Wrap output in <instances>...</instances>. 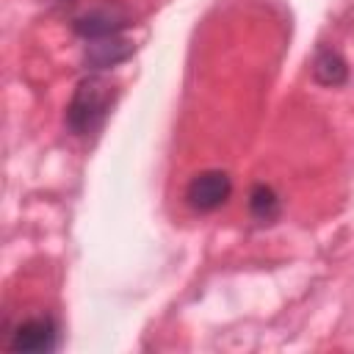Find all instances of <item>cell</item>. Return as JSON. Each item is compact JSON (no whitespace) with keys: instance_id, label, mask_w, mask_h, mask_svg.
<instances>
[{"instance_id":"6da1fadb","label":"cell","mask_w":354,"mask_h":354,"mask_svg":"<svg viewBox=\"0 0 354 354\" xmlns=\"http://www.w3.org/2000/svg\"><path fill=\"white\" fill-rule=\"evenodd\" d=\"M113 97H116V88H113V83L108 77H102V75L83 77L77 83L72 100H69L66 127L75 136H91L105 122V116L111 113Z\"/></svg>"},{"instance_id":"7a4b0ae2","label":"cell","mask_w":354,"mask_h":354,"mask_svg":"<svg viewBox=\"0 0 354 354\" xmlns=\"http://www.w3.org/2000/svg\"><path fill=\"white\" fill-rule=\"evenodd\" d=\"M127 25H133V22H130V14H127L122 6H116V3L97 6V8H91V11L80 14V17L72 22L75 33H77L80 39H86V41L119 36Z\"/></svg>"},{"instance_id":"3957f363","label":"cell","mask_w":354,"mask_h":354,"mask_svg":"<svg viewBox=\"0 0 354 354\" xmlns=\"http://www.w3.org/2000/svg\"><path fill=\"white\" fill-rule=\"evenodd\" d=\"M232 194V180L227 171L221 169H207V171H199L188 188H185V199L194 210L199 213H210L216 207H221Z\"/></svg>"},{"instance_id":"277c9868","label":"cell","mask_w":354,"mask_h":354,"mask_svg":"<svg viewBox=\"0 0 354 354\" xmlns=\"http://www.w3.org/2000/svg\"><path fill=\"white\" fill-rule=\"evenodd\" d=\"M58 346V326L50 315H33L14 326L8 348L25 354H47Z\"/></svg>"},{"instance_id":"5b68a950","label":"cell","mask_w":354,"mask_h":354,"mask_svg":"<svg viewBox=\"0 0 354 354\" xmlns=\"http://www.w3.org/2000/svg\"><path fill=\"white\" fill-rule=\"evenodd\" d=\"M133 55V44L119 39V36H111V39H94L88 41L86 47V64L91 69H108V66H116L122 61H127Z\"/></svg>"},{"instance_id":"8992f818","label":"cell","mask_w":354,"mask_h":354,"mask_svg":"<svg viewBox=\"0 0 354 354\" xmlns=\"http://www.w3.org/2000/svg\"><path fill=\"white\" fill-rule=\"evenodd\" d=\"M313 77L321 86H340L348 77V66H346V61H343V55L337 50L321 47L315 53V61H313Z\"/></svg>"},{"instance_id":"52a82bcc","label":"cell","mask_w":354,"mask_h":354,"mask_svg":"<svg viewBox=\"0 0 354 354\" xmlns=\"http://www.w3.org/2000/svg\"><path fill=\"white\" fill-rule=\"evenodd\" d=\"M249 213L260 224H271L279 216V196H277V191L271 185H266V183H257L249 191Z\"/></svg>"}]
</instances>
